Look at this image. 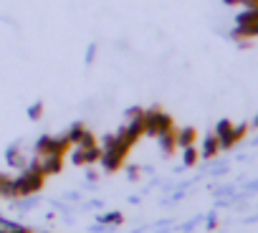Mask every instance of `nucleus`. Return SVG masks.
<instances>
[{
    "mask_svg": "<svg viewBox=\"0 0 258 233\" xmlns=\"http://www.w3.org/2000/svg\"><path fill=\"white\" fill-rule=\"evenodd\" d=\"M41 170L43 175H58L63 170V155H46L41 160Z\"/></svg>",
    "mask_w": 258,
    "mask_h": 233,
    "instance_id": "7",
    "label": "nucleus"
},
{
    "mask_svg": "<svg viewBox=\"0 0 258 233\" xmlns=\"http://www.w3.org/2000/svg\"><path fill=\"white\" fill-rule=\"evenodd\" d=\"M71 162H74V165H86V150L76 147V150L71 152Z\"/></svg>",
    "mask_w": 258,
    "mask_h": 233,
    "instance_id": "19",
    "label": "nucleus"
},
{
    "mask_svg": "<svg viewBox=\"0 0 258 233\" xmlns=\"http://www.w3.org/2000/svg\"><path fill=\"white\" fill-rule=\"evenodd\" d=\"M253 127H258V116H255V122H253Z\"/></svg>",
    "mask_w": 258,
    "mask_h": 233,
    "instance_id": "25",
    "label": "nucleus"
},
{
    "mask_svg": "<svg viewBox=\"0 0 258 233\" xmlns=\"http://www.w3.org/2000/svg\"><path fill=\"white\" fill-rule=\"evenodd\" d=\"M235 23H238V26H250V23H258V8H245L243 13H238Z\"/></svg>",
    "mask_w": 258,
    "mask_h": 233,
    "instance_id": "11",
    "label": "nucleus"
},
{
    "mask_svg": "<svg viewBox=\"0 0 258 233\" xmlns=\"http://www.w3.org/2000/svg\"><path fill=\"white\" fill-rule=\"evenodd\" d=\"M225 6H240V0H223Z\"/></svg>",
    "mask_w": 258,
    "mask_h": 233,
    "instance_id": "24",
    "label": "nucleus"
},
{
    "mask_svg": "<svg viewBox=\"0 0 258 233\" xmlns=\"http://www.w3.org/2000/svg\"><path fill=\"white\" fill-rule=\"evenodd\" d=\"M140 116H145V109H140V106L126 109V120H140Z\"/></svg>",
    "mask_w": 258,
    "mask_h": 233,
    "instance_id": "22",
    "label": "nucleus"
},
{
    "mask_svg": "<svg viewBox=\"0 0 258 233\" xmlns=\"http://www.w3.org/2000/svg\"><path fill=\"white\" fill-rule=\"evenodd\" d=\"M220 152V140H218V135H208L205 140H203V157L205 160H210V157H215Z\"/></svg>",
    "mask_w": 258,
    "mask_h": 233,
    "instance_id": "9",
    "label": "nucleus"
},
{
    "mask_svg": "<svg viewBox=\"0 0 258 233\" xmlns=\"http://www.w3.org/2000/svg\"><path fill=\"white\" fill-rule=\"evenodd\" d=\"M101 155H104V150H101L99 145L89 147V150H86V165H94V162H99V160H101Z\"/></svg>",
    "mask_w": 258,
    "mask_h": 233,
    "instance_id": "15",
    "label": "nucleus"
},
{
    "mask_svg": "<svg viewBox=\"0 0 258 233\" xmlns=\"http://www.w3.org/2000/svg\"><path fill=\"white\" fill-rule=\"evenodd\" d=\"M71 150V142H69V137L66 135H61V137H41L38 142H36V155H41V157H46V155H66Z\"/></svg>",
    "mask_w": 258,
    "mask_h": 233,
    "instance_id": "3",
    "label": "nucleus"
},
{
    "mask_svg": "<svg viewBox=\"0 0 258 233\" xmlns=\"http://www.w3.org/2000/svg\"><path fill=\"white\" fill-rule=\"evenodd\" d=\"M11 180H13V178H8L6 172H0V195H8V188H11Z\"/></svg>",
    "mask_w": 258,
    "mask_h": 233,
    "instance_id": "21",
    "label": "nucleus"
},
{
    "mask_svg": "<svg viewBox=\"0 0 258 233\" xmlns=\"http://www.w3.org/2000/svg\"><path fill=\"white\" fill-rule=\"evenodd\" d=\"M157 140H160V150H162L165 155H172V152L177 150V137H175V130H170V132H162Z\"/></svg>",
    "mask_w": 258,
    "mask_h": 233,
    "instance_id": "10",
    "label": "nucleus"
},
{
    "mask_svg": "<svg viewBox=\"0 0 258 233\" xmlns=\"http://www.w3.org/2000/svg\"><path fill=\"white\" fill-rule=\"evenodd\" d=\"M230 132H233V122H230V120H220V122H218V127H215V135H218V140H220V150L233 147Z\"/></svg>",
    "mask_w": 258,
    "mask_h": 233,
    "instance_id": "6",
    "label": "nucleus"
},
{
    "mask_svg": "<svg viewBox=\"0 0 258 233\" xmlns=\"http://www.w3.org/2000/svg\"><path fill=\"white\" fill-rule=\"evenodd\" d=\"M6 157H8V165H11V167H21V170L26 167V160H23V155H21V150H18L16 145L8 150V155H6Z\"/></svg>",
    "mask_w": 258,
    "mask_h": 233,
    "instance_id": "12",
    "label": "nucleus"
},
{
    "mask_svg": "<svg viewBox=\"0 0 258 233\" xmlns=\"http://www.w3.org/2000/svg\"><path fill=\"white\" fill-rule=\"evenodd\" d=\"M145 135V116H140V120H129V125L124 127V137L129 145H135L140 137Z\"/></svg>",
    "mask_w": 258,
    "mask_h": 233,
    "instance_id": "5",
    "label": "nucleus"
},
{
    "mask_svg": "<svg viewBox=\"0 0 258 233\" xmlns=\"http://www.w3.org/2000/svg\"><path fill=\"white\" fill-rule=\"evenodd\" d=\"M43 183H46V175L41 167H23V172L11 180L6 198H26L31 193H38L43 188Z\"/></svg>",
    "mask_w": 258,
    "mask_h": 233,
    "instance_id": "1",
    "label": "nucleus"
},
{
    "mask_svg": "<svg viewBox=\"0 0 258 233\" xmlns=\"http://www.w3.org/2000/svg\"><path fill=\"white\" fill-rule=\"evenodd\" d=\"M137 175H140V170H137V167H129V178H132V180H135Z\"/></svg>",
    "mask_w": 258,
    "mask_h": 233,
    "instance_id": "23",
    "label": "nucleus"
},
{
    "mask_svg": "<svg viewBox=\"0 0 258 233\" xmlns=\"http://www.w3.org/2000/svg\"><path fill=\"white\" fill-rule=\"evenodd\" d=\"M0 233H6V230H0Z\"/></svg>",
    "mask_w": 258,
    "mask_h": 233,
    "instance_id": "26",
    "label": "nucleus"
},
{
    "mask_svg": "<svg viewBox=\"0 0 258 233\" xmlns=\"http://www.w3.org/2000/svg\"><path fill=\"white\" fill-rule=\"evenodd\" d=\"M41 114H43V104H41V101H36V104L28 106V120L36 122V120H41Z\"/></svg>",
    "mask_w": 258,
    "mask_h": 233,
    "instance_id": "18",
    "label": "nucleus"
},
{
    "mask_svg": "<svg viewBox=\"0 0 258 233\" xmlns=\"http://www.w3.org/2000/svg\"><path fill=\"white\" fill-rule=\"evenodd\" d=\"M245 135H248V125H238V127L233 125V132H230V140H233V145H235V142H240Z\"/></svg>",
    "mask_w": 258,
    "mask_h": 233,
    "instance_id": "16",
    "label": "nucleus"
},
{
    "mask_svg": "<svg viewBox=\"0 0 258 233\" xmlns=\"http://www.w3.org/2000/svg\"><path fill=\"white\" fill-rule=\"evenodd\" d=\"M84 132H86V127H84L81 122H76V125H71V130L66 132V137H69V142H71V145H76V142L84 137Z\"/></svg>",
    "mask_w": 258,
    "mask_h": 233,
    "instance_id": "13",
    "label": "nucleus"
},
{
    "mask_svg": "<svg viewBox=\"0 0 258 233\" xmlns=\"http://www.w3.org/2000/svg\"><path fill=\"white\" fill-rule=\"evenodd\" d=\"M101 150H104V147H101ZM126 155H129V152H126V150H121V147H106L99 162H101V167H104L106 172H116V170L124 165Z\"/></svg>",
    "mask_w": 258,
    "mask_h": 233,
    "instance_id": "4",
    "label": "nucleus"
},
{
    "mask_svg": "<svg viewBox=\"0 0 258 233\" xmlns=\"http://www.w3.org/2000/svg\"><path fill=\"white\" fill-rule=\"evenodd\" d=\"M170 130H175V122L167 111H162L160 106L145 109V135L160 137L162 132H170Z\"/></svg>",
    "mask_w": 258,
    "mask_h": 233,
    "instance_id": "2",
    "label": "nucleus"
},
{
    "mask_svg": "<svg viewBox=\"0 0 258 233\" xmlns=\"http://www.w3.org/2000/svg\"><path fill=\"white\" fill-rule=\"evenodd\" d=\"M175 137H177V147L182 150V147H190V145H195V140H198V132H195V127H182V130H175Z\"/></svg>",
    "mask_w": 258,
    "mask_h": 233,
    "instance_id": "8",
    "label": "nucleus"
},
{
    "mask_svg": "<svg viewBox=\"0 0 258 233\" xmlns=\"http://www.w3.org/2000/svg\"><path fill=\"white\" fill-rule=\"evenodd\" d=\"M121 220H124L121 213H106V215L101 218V223H106V225H116V223H121Z\"/></svg>",
    "mask_w": 258,
    "mask_h": 233,
    "instance_id": "20",
    "label": "nucleus"
},
{
    "mask_svg": "<svg viewBox=\"0 0 258 233\" xmlns=\"http://www.w3.org/2000/svg\"><path fill=\"white\" fill-rule=\"evenodd\" d=\"M200 160V152L195 150V145H190V147H182V162L190 167V165H195Z\"/></svg>",
    "mask_w": 258,
    "mask_h": 233,
    "instance_id": "14",
    "label": "nucleus"
},
{
    "mask_svg": "<svg viewBox=\"0 0 258 233\" xmlns=\"http://www.w3.org/2000/svg\"><path fill=\"white\" fill-rule=\"evenodd\" d=\"M76 145H79L81 150H89V147H94V145H99V142H96V137H94V135H91V132L86 130V132H84V137H81V140H79Z\"/></svg>",
    "mask_w": 258,
    "mask_h": 233,
    "instance_id": "17",
    "label": "nucleus"
}]
</instances>
